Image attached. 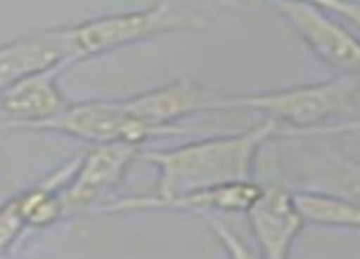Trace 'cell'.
I'll list each match as a JSON object with an SVG mask.
<instances>
[{
	"label": "cell",
	"mask_w": 360,
	"mask_h": 259,
	"mask_svg": "<svg viewBox=\"0 0 360 259\" xmlns=\"http://www.w3.org/2000/svg\"><path fill=\"white\" fill-rule=\"evenodd\" d=\"M358 93V81L333 76L328 81L289 86L265 93H226L223 110H255L285 128L338 137L360 132V120H348L356 110Z\"/></svg>",
	"instance_id": "cell-2"
},
{
	"label": "cell",
	"mask_w": 360,
	"mask_h": 259,
	"mask_svg": "<svg viewBox=\"0 0 360 259\" xmlns=\"http://www.w3.org/2000/svg\"><path fill=\"white\" fill-rule=\"evenodd\" d=\"M54 69H72L64 27L30 32L0 44V88L32 74Z\"/></svg>",
	"instance_id": "cell-12"
},
{
	"label": "cell",
	"mask_w": 360,
	"mask_h": 259,
	"mask_svg": "<svg viewBox=\"0 0 360 259\" xmlns=\"http://www.w3.org/2000/svg\"><path fill=\"white\" fill-rule=\"evenodd\" d=\"M30 132H57V135L74 137V140L89 142V145L123 142V145L143 147L150 140L189 135L191 128H184V125H172V128L147 125L135 115H130L120 100H72L57 118L37 125Z\"/></svg>",
	"instance_id": "cell-4"
},
{
	"label": "cell",
	"mask_w": 360,
	"mask_h": 259,
	"mask_svg": "<svg viewBox=\"0 0 360 259\" xmlns=\"http://www.w3.org/2000/svg\"><path fill=\"white\" fill-rule=\"evenodd\" d=\"M140 154H143V147L123 145V142L91 145L84 154H79L72 179L62 189L67 218L91 213L96 206H101L118 189Z\"/></svg>",
	"instance_id": "cell-5"
},
{
	"label": "cell",
	"mask_w": 360,
	"mask_h": 259,
	"mask_svg": "<svg viewBox=\"0 0 360 259\" xmlns=\"http://www.w3.org/2000/svg\"><path fill=\"white\" fill-rule=\"evenodd\" d=\"M294 159L289 189L316 191L360 203V159L343 154L338 147H311V137Z\"/></svg>",
	"instance_id": "cell-11"
},
{
	"label": "cell",
	"mask_w": 360,
	"mask_h": 259,
	"mask_svg": "<svg viewBox=\"0 0 360 259\" xmlns=\"http://www.w3.org/2000/svg\"><path fill=\"white\" fill-rule=\"evenodd\" d=\"M294 191V203L307 225L316 227H343L360 232V203L346 198L316 194V191Z\"/></svg>",
	"instance_id": "cell-14"
},
{
	"label": "cell",
	"mask_w": 360,
	"mask_h": 259,
	"mask_svg": "<svg viewBox=\"0 0 360 259\" xmlns=\"http://www.w3.org/2000/svg\"><path fill=\"white\" fill-rule=\"evenodd\" d=\"M277 3L307 5V8L321 10L326 15H336L360 29V0H277Z\"/></svg>",
	"instance_id": "cell-17"
},
{
	"label": "cell",
	"mask_w": 360,
	"mask_h": 259,
	"mask_svg": "<svg viewBox=\"0 0 360 259\" xmlns=\"http://www.w3.org/2000/svg\"><path fill=\"white\" fill-rule=\"evenodd\" d=\"M277 15L323 66L360 84V37L321 10L277 3Z\"/></svg>",
	"instance_id": "cell-6"
},
{
	"label": "cell",
	"mask_w": 360,
	"mask_h": 259,
	"mask_svg": "<svg viewBox=\"0 0 360 259\" xmlns=\"http://www.w3.org/2000/svg\"><path fill=\"white\" fill-rule=\"evenodd\" d=\"M201 220H204L206 225H209V230L216 235L218 245L223 247V252H226L228 259H262L257 255L255 247L248 245V242L243 240L233 227H228L218 215H201Z\"/></svg>",
	"instance_id": "cell-16"
},
{
	"label": "cell",
	"mask_w": 360,
	"mask_h": 259,
	"mask_svg": "<svg viewBox=\"0 0 360 259\" xmlns=\"http://www.w3.org/2000/svg\"><path fill=\"white\" fill-rule=\"evenodd\" d=\"M262 186L257 181H238V184L216 186V189L191 191L174 198H152L143 196H125L103 201L91 211V215H128V213H191V215H221V213H245L252 201L260 194Z\"/></svg>",
	"instance_id": "cell-7"
},
{
	"label": "cell",
	"mask_w": 360,
	"mask_h": 259,
	"mask_svg": "<svg viewBox=\"0 0 360 259\" xmlns=\"http://www.w3.org/2000/svg\"><path fill=\"white\" fill-rule=\"evenodd\" d=\"M226 91L209 88L194 79H176L160 88L123 98V108L138 120L157 128H172L196 113H223Z\"/></svg>",
	"instance_id": "cell-9"
},
{
	"label": "cell",
	"mask_w": 360,
	"mask_h": 259,
	"mask_svg": "<svg viewBox=\"0 0 360 259\" xmlns=\"http://www.w3.org/2000/svg\"><path fill=\"white\" fill-rule=\"evenodd\" d=\"M27 232L20 213L18 196L8 198L0 203V257H8L13 252V247L22 240V235Z\"/></svg>",
	"instance_id": "cell-15"
},
{
	"label": "cell",
	"mask_w": 360,
	"mask_h": 259,
	"mask_svg": "<svg viewBox=\"0 0 360 259\" xmlns=\"http://www.w3.org/2000/svg\"><path fill=\"white\" fill-rule=\"evenodd\" d=\"M326 137L321 132L285 128L277 120L265 118L255 128L236 135H216L179 145L174 150H150L140 159L157 169L152 198H174L191 191L255 181V166L262 150L277 140H309Z\"/></svg>",
	"instance_id": "cell-1"
},
{
	"label": "cell",
	"mask_w": 360,
	"mask_h": 259,
	"mask_svg": "<svg viewBox=\"0 0 360 259\" xmlns=\"http://www.w3.org/2000/svg\"><path fill=\"white\" fill-rule=\"evenodd\" d=\"M0 259H5V257H0Z\"/></svg>",
	"instance_id": "cell-18"
},
{
	"label": "cell",
	"mask_w": 360,
	"mask_h": 259,
	"mask_svg": "<svg viewBox=\"0 0 360 259\" xmlns=\"http://www.w3.org/2000/svg\"><path fill=\"white\" fill-rule=\"evenodd\" d=\"M76 161H79V154L72 157L69 161H64V164H59L57 169H52L34 186L18 194L20 213H22L27 230H47V227L57 225L59 220L67 218V211H64L62 203V189L72 179Z\"/></svg>",
	"instance_id": "cell-13"
},
{
	"label": "cell",
	"mask_w": 360,
	"mask_h": 259,
	"mask_svg": "<svg viewBox=\"0 0 360 259\" xmlns=\"http://www.w3.org/2000/svg\"><path fill=\"white\" fill-rule=\"evenodd\" d=\"M206 25H209V18L204 10L186 0H155L140 10L98 15L84 22L64 25L69 66L91 62L96 57L155 37L201 32L206 29Z\"/></svg>",
	"instance_id": "cell-3"
},
{
	"label": "cell",
	"mask_w": 360,
	"mask_h": 259,
	"mask_svg": "<svg viewBox=\"0 0 360 259\" xmlns=\"http://www.w3.org/2000/svg\"><path fill=\"white\" fill-rule=\"evenodd\" d=\"M64 71H42L0 88V120L10 130H32L57 118L72 100L59 76Z\"/></svg>",
	"instance_id": "cell-10"
},
{
	"label": "cell",
	"mask_w": 360,
	"mask_h": 259,
	"mask_svg": "<svg viewBox=\"0 0 360 259\" xmlns=\"http://www.w3.org/2000/svg\"><path fill=\"white\" fill-rule=\"evenodd\" d=\"M248 225L255 237V250L262 259H292V247L304 232L302 213L287 184H267L245 211Z\"/></svg>",
	"instance_id": "cell-8"
}]
</instances>
